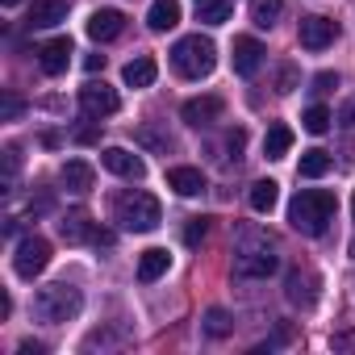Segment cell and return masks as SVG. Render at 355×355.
<instances>
[{
  "mask_svg": "<svg viewBox=\"0 0 355 355\" xmlns=\"http://www.w3.org/2000/svg\"><path fill=\"white\" fill-rule=\"evenodd\" d=\"M334 214H338V201H334V193H326V189H301V193L288 201V222H293V230L305 234V239H322V234L330 230Z\"/></svg>",
  "mask_w": 355,
  "mask_h": 355,
  "instance_id": "obj_1",
  "label": "cell"
},
{
  "mask_svg": "<svg viewBox=\"0 0 355 355\" xmlns=\"http://www.w3.org/2000/svg\"><path fill=\"white\" fill-rule=\"evenodd\" d=\"M280 268V251L268 234H255V230H243L239 234V247H234V276L239 280H263Z\"/></svg>",
  "mask_w": 355,
  "mask_h": 355,
  "instance_id": "obj_2",
  "label": "cell"
},
{
  "mask_svg": "<svg viewBox=\"0 0 355 355\" xmlns=\"http://www.w3.org/2000/svg\"><path fill=\"white\" fill-rule=\"evenodd\" d=\"M113 222L130 234H150L163 222V205H159V197H150L142 189H130L113 201Z\"/></svg>",
  "mask_w": 355,
  "mask_h": 355,
  "instance_id": "obj_3",
  "label": "cell"
},
{
  "mask_svg": "<svg viewBox=\"0 0 355 355\" xmlns=\"http://www.w3.org/2000/svg\"><path fill=\"white\" fill-rule=\"evenodd\" d=\"M171 67L180 71L184 80H205V76L218 67V46H214V38H205V34L180 38V42L171 46Z\"/></svg>",
  "mask_w": 355,
  "mask_h": 355,
  "instance_id": "obj_4",
  "label": "cell"
},
{
  "mask_svg": "<svg viewBox=\"0 0 355 355\" xmlns=\"http://www.w3.org/2000/svg\"><path fill=\"white\" fill-rule=\"evenodd\" d=\"M84 309V293L76 284H46L34 293V313L51 326H63V322H76Z\"/></svg>",
  "mask_w": 355,
  "mask_h": 355,
  "instance_id": "obj_5",
  "label": "cell"
},
{
  "mask_svg": "<svg viewBox=\"0 0 355 355\" xmlns=\"http://www.w3.org/2000/svg\"><path fill=\"white\" fill-rule=\"evenodd\" d=\"M46 268H51V243H46L42 234H26V239L17 243L13 272H17L21 280H34V276H42Z\"/></svg>",
  "mask_w": 355,
  "mask_h": 355,
  "instance_id": "obj_6",
  "label": "cell"
},
{
  "mask_svg": "<svg viewBox=\"0 0 355 355\" xmlns=\"http://www.w3.org/2000/svg\"><path fill=\"white\" fill-rule=\"evenodd\" d=\"M80 109H84V117H113L117 109H121V96L109 88V84H84L80 88Z\"/></svg>",
  "mask_w": 355,
  "mask_h": 355,
  "instance_id": "obj_7",
  "label": "cell"
},
{
  "mask_svg": "<svg viewBox=\"0 0 355 355\" xmlns=\"http://www.w3.org/2000/svg\"><path fill=\"white\" fill-rule=\"evenodd\" d=\"M59 234H63V243H109V234L96 230L92 214H84V209L63 214V218H59Z\"/></svg>",
  "mask_w": 355,
  "mask_h": 355,
  "instance_id": "obj_8",
  "label": "cell"
},
{
  "mask_svg": "<svg viewBox=\"0 0 355 355\" xmlns=\"http://www.w3.org/2000/svg\"><path fill=\"white\" fill-rule=\"evenodd\" d=\"M297 38H301V46H305V51H326V46L338 38V26H334L330 17H318V13H309V17H301V30H297Z\"/></svg>",
  "mask_w": 355,
  "mask_h": 355,
  "instance_id": "obj_9",
  "label": "cell"
},
{
  "mask_svg": "<svg viewBox=\"0 0 355 355\" xmlns=\"http://www.w3.org/2000/svg\"><path fill=\"white\" fill-rule=\"evenodd\" d=\"M284 297H288V305L313 309V301H318V276L309 268H293L288 280H284Z\"/></svg>",
  "mask_w": 355,
  "mask_h": 355,
  "instance_id": "obj_10",
  "label": "cell"
},
{
  "mask_svg": "<svg viewBox=\"0 0 355 355\" xmlns=\"http://www.w3.org/2000/svg\"><path fill=\"white\" fill-rule=\"evenodd\" d=\"M222 113H226V101L222 96H193V101H184V109H180V117L189 121V125H214V121H222Z\"/></svg>",
  "mask_w": 355,
  "mask_h": 355,
  "instance_id": "obj_11",
  "label": "cell"
},
{
  "mask_svg": "<svg viewBox=\"0 0 355 355\" xmlns=\"http://www.w3.org/2000/svg\"><path fill=\"white\" fill-rule=\"evenodd\" d=\"M101 163H105L113 175H121V180H142V175H146V163H142L138 155H130L125 146H105V150H101Z\"/></svg>",
  "mask_w": 355,
  "mask_h": 355,
  "instance_id": "obj_12",
  "label": "cell"
},
{
  "mask_svg": "<svg viewBox=\"0 0 355 355\" xmlns=\"http://www.w3.org/2000/svg\"><path fill=\"white\" fill-rule=\"evenodd\" d=\"M71 55H76L71 38H51V42H42V46H38V63H42V71H46V76H63V71H67V63H71Z\"/></svg>",
  "mask_w": 355,
  "mask_h": 355,
  "instance_id": "obj_13",
  "label": "cell"
},
{
  "mask_svg": "<svg viewBox=\"0 0 355 355\" xmlns=\"http://www.w3.org/2000/svg\"><path fill=\"white\" fill-rule=\"evenodd\" d=\"M121 30H125V13H117V9H96L88 17V38L92 42H113V38H121Z\"/></svg>",
  "mask_w": 355,
  "mask_h": 355,
  "instance_id": "obj_14",
  "label": "cell"
},
{
  "mask_svg": "<svg viewBox=\"0 0 355 355\" xmlns=\"http://www.w3.org/2000/svg\"><path fill=\"white\" fill-rule=\"evenodd\" d=\"M259 67H263V46H259V38H234V71H239L243 80H251Z\"/></svg>",
  "mask_w": 355,
  "mask_h": 355,
  "instance_id": "obj_15",
  "label": "cell"
},
{
  "mask_svg": "<svg viewBox=\"0 0 355 355\" xmlns=\"http://www.w3.org/2000/svg\"><path fill=\"white\" fill-rule=\"evenodd\" d=\"M63 17H67V0H34L26 26H30V30H51V26H59Z\"/></svg>",
  "mask_w": 355,
  "mask_h": 355,
  "instance_id": "obj_16",
  "label": "cell"
},
{
  "mask_svg": "<svg viewBox=\"0 0 355 355\" xmlns=\"http://www.w3.org/2000/svg\"><path fill=\"white\" fill-rule=\"evenodd\" d=\"M167 189H175L180 197H197L205 193V175L197 167H167Z\"/></svg>",
  "mask_w": 355,
  "mask_h": 355,
  "instance_id": "obj_17",
  "label": "cell"
},
{
  "mask_svg": "<svg viewBox=\"0 0 355 355\" xmlns=\"http://www.w3.org/2000/svg\"><path fill=\"white\" fill-rule=\"evenodd\" d=\"M59 175H63L67 193H88V189L96 184V171H92V163H84V159H67Z\"/></svg>",
  "mask_w": 355,
  "mask_h": 355,
  "instance_id": "obj_18",
  "label": "cell"
},
{
  "mask_svg": "<svg viewBox=\"0 0 355 355\" xmlns=\"http://www.w3.org/2000/svg\"><path fill=\"white\" fill-rule=\"evenodd\" d=\"M146 26H150L155 34L175 30V26H180V0H155L150 13H146Z\"/></svg>",
  "mask_w": 355,
  "mask_h": 355,
  "instance_id": "obj_19",
  "label": "cell"
},
{
  "mask_svg": "<svg viewBox=\"0 0 355 355\" xmlns=\"http://www.w3.org/2000/svg\"><path fill=\"white\" fill-rule=\"evenodd\" d=\"M167 268H171V255L163 247H150V251L138 255V280L142 284H155L159 276H167Z\"/></svg>",
  "mask_w": 355,
  "mask_h": 355,
  "instance_id": "obj_20",
  "label": "cell"
},
{
  "mask_svg": "<svg viewBox=\"0 0 355 355\" xmlns=\"http://www.w3.org/2000/svg\"><path fill=\"white\" fill-rule=\"evenodd\" d=\"M155 76H159V67H155V59H150V55L130 59V63H125V71H121V80H125L130 88H150V84H155Z\"/></svg>",
  "mask_w": 355,
  "mask_h": 355,
  "instance_id": "obj_21",
  "label": "cell"
},
{
  "mask_svg": "<svg viewBox=\"0 0 355 355\" xmlns=\"http://www.w3.org/2000/svg\"><path fill=\"white\" fill-rule=\"evenodd\" d=\"M288 150H293V130H288L284 121L268 125V134H263V155H268V159H284Z\"/></svg>",
  "mask_w": 355,
  "mask_h": 355,
  "instance_id": "obj_22",
  "label": "cell"
},
{
  "mask_svg": "<svg viewBox=\"0 0 355 355\" xmlns=\"http://www.w3.org/2000/svg\"><path fill=\"white\" fill-rule=\"evenodd\" d=\"M330 167H334L330 150H322V146H313V150H301V163H297V171L305 175V180H318V175H326Z\"/></svg>",
  "mask_w": 355,
  "mask_h": 355,
  "instance_id": "obj_23",
  "label": "cell"
},
{
  "mask_svg": "<svg viewBox=\"0 0 355 355\" xmlns=\"http://www.w3.org/2000/svg\"><path fill=\"white\" fill-rule=\"evenodd\" d=\"M247 201H251V209H255V214H272V209H276V201H280V184H276V180H255Z\"/></svg>",
  "mask_w": 355,
  "mask_h": 355,
  "instance_id": "obj_24",
  "label": "cell"
},
{
  "mask_svg": "<svg viewBox=\"0 0 355 355\" xmlns=\"http://www.w3.org/2000/svg\"><path fill=\"white\" fill-rule=\"evenodd\" d=\"M234 17V0H205V5H197V21L205 26H226Z\"/></svg>",
  "mask_w": 355,
  "mask_h": 355,
  "instance_id": "obj_25",
  "label": "cell"
},
{
  "mask_svg": "<svg viewBox=\"0 0 355 355\" xmlns=\"http://www.w3.org/2000/svg\"><path fill=\"white\" fill-rule=\"evenodd\" d=\"M280 13H284V0H251V21L259 30H272L280 21Z\"/></svg>",
  "mask_w": 355,
  "mask_h": 355,
  "instance_id": "obj_26",
  "label": "cell"
},
{
  "mask_svg": "<svg viewBox=\"0 0 355 355\" xmlns=\"http://www.w3.org/2000/svg\"><path fill=\"white\" fill-rule=\"evenodd\" d=\"M230 330H234V318H230L222 305H214V309L205 313V334H209V338H226Z\"/></svg>",
  "mask_w": 355,
  "mask_h": 355,
  "instance_id": "obj_27",
  "label": "cell"
},
{
  "mask_svg": "<svg viewBox=\"0 0 355 355\" xmlns=\"http://www.w3.org/2000/svg\"><path fill=\"white\" fill-rule=\"evenodd\" d=\"M330 121H334V113H330L326 105H309V109H305V117H301V125H305L309 134H326V130H330Z\"/></svg>",
  "mask_w": 355,
  "mask_h": 355,
  "instance_id": "obj_28",
  "label": "cell"
},
{
  "mask_svg": "<svg viewBox=\"0 0 355 355\" xmlns=\"http://www.w3.org/2000/svg\"><path fill=\"white\" fill-rule=\"evenodd\" d=\"M205 234H209V218H189V226H184V247H201Z\"/></svg>",
  "mask_w": 355,
  "mask_h": 355,
  "instance_id": "obj_29",
  "label": "cell"
},
{
  "mask_svg": "<svg viewBox=\"0 0 355 355\" xmlns=\"http://www.w3.org/2000/svg\"><path fill=\"white\" fill-rule=\"evenodd\" d=\"M21 113H26V101L13 96V92H5V101H0V117H5V121H17Z\"/></svg>",
  "mask_w": 355,
  "mask_h": 355,
  "instance_id": "obj_30",
  "label": "cell"
},
{
  "mask_svg": "<svg viewBox=\"0 0 355 355\" xmlns=\"http://www.w3.org/2000/svg\"><path fill=\"white\" fill-rule=\"evenodd\" d=\"M293 88H297V67H293V63H284V67L276 71V92H280V96H288Z\"/></svg>",
  "mask_w": 355,
  "mask_h": 355,
  "instance_id": "obj_31",
  "label": "cell"
},
{
  "mask_svg": "<svg viewBox=\"0 0 355 355\" xmlns=\"http://www.w3.org/2000/svg\"><path fill=\"white\" fill-rule=\"evenodd\" d=\"M334 88H338V76H334V71H318L309 92H313V96H326V92H334Z\"/></svg>",
  "mask_w": 355,
  "mask_h": 355,
  "instance_id": "obj_32",
  "label": "cell"
},
{
  "mask_svg": "<svg viewBox=\"0 0 355 355\" xmlns=\"http://www.w3.org/2000/svg\"><path fill=\"white\" fill-rule=\"evenodd\" d=\"M138 138H142V142H146V146H155V150H167V146H171V138H163V134H155V130H150V125H146V130H142V134H138Z\"/></svg>",
  "mask_w": 355,
  "mask_h": 355,
  "instance_id": "obj_33",
  "label": "cell"
},
{
  "mask_svg": "<svg viewBox=\"0 0 355 355\" xmlns=\"http://www.w3.org/2000/svg\"><path fill=\"white\" fill-rule=\"evenodd\" d=\"M84 71H105V55H84Z\"/></svg>",
  "mask_w": 355,
  "mask_h": 355,
  "instance_id": "obj_34",
  "label": "cell"
},
{
  "mask_svg": "<svg viewBox=\"0 0 355 355\" xmlns=\"http://www.w3.org/2000/svg\"><path fill=\"white\" fill-rule=\"evenodd\" d=\"M338 121H343V125H355V96H351V101L338 109Z\"/></svg>",
  "mask_w": 355,
  "mask_h": 355,
  "instance_id": "obj_35",
  "label": "cell"
},
{
  "mask_svg": "<svg viewBox=\"0 0 355 355\" xmlns=\"http://www.w3.org/2000/svg\"><path fill=\"white\" fill-rule=\"evenodd\" d=\"M42 351H46L42 343H21V355H42Z\"/></svg>",
  "mask_w": 355,
  "mask_h": 355,
  "instance_id": "obj_36",
  "label": "cell"
},
{
  "mask_svg": "<svg viewBox=\"0 0 355 355\" xmlns=\"http://www.w3.org/2000/svg\"><path fill=\"white\" fill-rule=\"evenodd\" d=\"M0 5H17V0H0Z\"/></svg>",
  "mask_w": 355,
  "mask_h": 355,
  "instance_id": "obj_37",
  "label": "cell"
},
{
  "mask_svg": "<svg viewBox=\"0 0 355 355\" xmlns=\"http://www.w3.org/2000/svg\"><path fill=\"white\" fill-rule=\"evenodd\" d=\"M351 214H355V197H351Z\"/></svg>",
  "mask_w": 355,
  "mask_h": 355,
  "instance_id": "obj_38",
  "label": "cell"
},
{
  "mask_svg": "<svg viewBox=\"0 0 355 355\" xmlns=\"http://www.w3.org/2000/svg\"><path fill=\"white\" fill-rule=\"evenodd\" d=\"M197 5H205V0H197Z\"/></svg>",
  "mask_w": 355,
  "mask_h": 355,
  "instance_id": "obj_39",
  "label": "cell"
}]
</instances>
